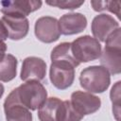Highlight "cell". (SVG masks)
<instances>
[{"label": "cell", "mask_w": 121, "mask_h": 121, "mask_svg": "<svg viewBox=\"0 0 121 121\" xmlns=\"http://www.w3.org/2000/svg\"><path fill=\"white\" fill-rule=\"evenodd\" d=\"M34 31L38 40L45 43L56 42L60 36L59 21L51 16L40 17L35 23Z\"/></svg>", "instance_id": "6"}, {"label": "cell", "mask_w": 121, "mask_h": 121, "mask_svg": "<svg viewBox=\"0 0 121 121\" xmlns=\"http://www.w3.org/2000/svg\"><path fill=\"white\" fill-rule=\"evenodd\" d=\"M6 121H32L30 111L20 103L15 89L7 96L4 102Z\"/></svg>", "instance_id": "7"}, {"label": "cell", "mask_w": 121, "mask_h": 121, "mask_svg": "<svg viewBox=\"0 0 121 121\" xmlns=\"http://www.w3.org/2000/svg\"><path fill=\"white\" fill-rule=\"evenodd\" d=\"M120 27L105 41V48L100 55V63L109 73L117 75L121 72V31Z\"/></svg>", "instance_id": "1"}, {"label": "cell", "mask_w": 121, "mask_h": 121, "mask_svg": "<svg viewBox=\"0 0 121 121\" xmlns=\"http://www.w3.org/2000/svg\"><path fill=\"white\" fill-rule=\"evenodd\" d=\"M18 100L29 111L39 109L47 99V92L40 81L30 80L15 88Z\"/></svg>", "instance_id": "3"}, {"label": "cell", "mask_w": 121, "mask_h": 121, "mask_svg": "<svg viewBox=\"0 0 121 121\" xmlns=\"http://www.w3.org/2000/svg\"><path fill=\"white\" fill-rule=\"evenodd\" d=\"M8 38H9V34H8L7 28L4 25V23L2 22V20L0 19V40L5 42Z\"/></svg>", "instance_id": "21"}, {"label": "cell", "mask_w": 121, "mask_h": 121, "mask_svg": "<svg viewBox=\"0 0 121 121\" xmlns=\"http://www.w3.org/2000/svg\"><path fill=\"white\" fill-rule=\"evenodd\" d=\"M49 6H54L62 9H75L79 8L84 4L83 1H77V0H53V1H46L45 2Z\"/></svg>", "instance_id": "20"}, {"label": "cell", "mask_w": 121, "mask_h": 121, "mask_svg": "<svg viewBox=\"0 0 121 121\" xmlns=\"http://www.w3.org/2000/svg\"><path fill=\"white\" fill-rule=\"evenodd\" d=\"M17 59L11 54L0 55V80L8 82L16 77Z\"/></svg>", "instance_id": "15"}, {"label": "cell", "mask_w": 121, "mask_h": 121, "mask_svg": "<svg viewBox=\"0 0 121 121\" xmlns=\"http://www.w3.org/2000/svg\"><path fill=\"white\" fill-rule=\"evenodd\" d=\"M1 20L7 28L9 39L18 41L27 35L29 23L26 16L19 14H4Z\"/></svg>", "instance_id": "9"}, {"label": "cell", "mask_w": 121, "mask_h": 121, "mask_svg": "<svg viewBox=\"0 0 121 121\" xmlns=\"http://www.w3.org/2000/svg\"><path fill=\"white\" fill-rule=\"evenodd\" d=\"M60 34L74 35L82 32L87 26V19L85 15L78 12L66 13L59 20Z\"/></svg>", "instance_id": "13"}, {"label": "cell", "mask_w": 121, "mask_h": 121, "mask_svg": "<svg viewBox=\"0 0 121 121\" xmlns=\"http://www.w3.org/2000/svg\"><path fill=\"white\" fill-rule=\"evenodd\" d=\"M49 77L52 84L59 90L70 87L75 79V67L66 61H52Z\"/></svg>", "instance_id": "5"}, {"label": "cell", "mask_w": 121, "mask_h": 121, "mask_svg": "<svg viewBox=\"0 0 121 121\" xmlns=\"http://www.w3.org/2000/svg\"><path fill=\"white\" fill-rule=\"evenodd\" d=\"M91 5L95 11L109 10L110 12L114 13L118 18H120V1H91Z\"/></svg>", "instance_id": "18"}, {"label": "cell", "mask_w": 121, "mask_h": 121, "mask_svg": "<svg viewBox=\"0 0 121 121\" xmlns=\"http://www.w3.org/2000/svg\"><path fill=\"white\" fill-rule=\"evenodd\" d=\"M62 100L58 97L47 98L38 110L40 121H59Z\"/></svg>", "instance_id": "14"}, {"label": "cell", "mask_w": 121, "mask_h": 121, "mask_svg": "<svg viewBox=\"0 0 121 121\" xmlns=\"http://www.w3.org/2000/svg\"><path fill=\"white\" fill-rule=\"evenodd\" d=\"M83 115L80 114L68 100H63L60 109L59 121H80Z\"/></svg>", "instance_id": "17"}, {"label": "cell", "mask_w": 121, "mask_h": 121, "mask_svg": "<svg viewBox=\"0 0 121 121\" xmlns=\"http://www.w3.org/2000/svg\"><path fill=\"white\" fill-rule=\"evenodd\" d=\"M71 104L83 116L92 114L99 110L101 100L98 96L88 92L76 91L71 95Z\"/></svg>", "instance_id": "8"}, {"label": "cell", "mask_w": 121, "mask_h": 121, "mask_svg": "<svg viewBox=\"0 0 121 121\" xmlns=\"http://www.w3.org/2000/svg\"><path fill=\"white\" fill-rule=\"evenodd\" d=\"M4 91H5V88H4L3 84L0 83V98L2 97V95H3V94H4Z\"/></svg>", "instance_id": "23"}, {"label": "cell", "mask_w": 121, "mask_h": 121, "mask_svg": "<svg viewBox=\"0 0 121 121\" xmlns=\"http://www.w3.org/2000/svg\"><path fill=\"white\" fill-rule=\"evenodd\" d=\"M119 27L118 22L111 15L105 13L96 15L92 22V33L95 39L100 42H105L108 37Z\"/></svg>", "instance_id": "11"}, {"label": "cell", "mask_w": 121, "mask_h": 121, "mask_svg": "<svg viewBox=\"0 0 121 121\" xmlns=\"http://www.w3.org/2000/svg\"><path fill=\"white\" fill-rule=\"evenodd\" d=\"M79 82L80 86L89 93H103L110 86L111 76L103 66H89L81 71Z\"/></svg>", "instance_id": "2"}, {"label": "cell", "mask_w": 121, "mask_h": 121, "mask_svg": "<svg viewBox=\"0 0 121 121\" xmlns=\"http://www.w3.org/2000/svg\"><path fill=\"white\" fill-rule=\"evenodd\" d=\"M6 51H7V44L4 41L0 40V55L5 54Z\"/></svg>", "instance_id": "22"}, {"label": "cell", "mask_w": 121, "mask_h": 121, "mask_svg": "<svg viewBox=\"0 0 121 121\" xmlns=\"http://www.w3.org/2000/svg\"><path fill=\"white\" fill-rule=\"evenodd\" d=\"M46 74L45 61L38 57H27L24 60L21 69V79L24 81H41Z\"/></svg>", "instance_id": "10"}, {"label": "cell", "mask_w": 121, "mask_h": 121, "mask_svg": "<svg viewBox=\"0 0 121 121\" xmlns=\"http://www.w3.org/2000/svg\"><path fill=\"white\" fill-rule=\"evenodd\" d=\"M38 0H4L0 2L1 11L4 14H19L27 16L42 7Z\"/></svg>", "instance_id": "12"}, {"label": "cell", "mask_w": 121, "mask_h": 121, "mask_svg": "<svg viewBox=\"0 0 121 121\" xmlns=\"http://www.w3.org/2000/svg\"><path fill=\"white\" fill-rule=\"evenodd\" d=\"M120 81H117L111 91V99L112 102V112L117 121H119L120 114Z\"/></svg>", "instance_id": "19"}, {"label": "cell", "mask_w": 121, "mask_h": 121, "mask_svg": "<svg viewBox=\"0 0 121 121\" xmlns=\"http://www.w3.org/2000/svg\"><path fill=\"white\" fill-rule=\"evenodd\" d=\"M51 60L52 61H66L71 63L75 68L79 65V62L74 58L71 50V43H61L53 48L51 51Z\"/></svg>", "instance_id": "16"}, {"label": "cell", "mask_w": 121, "mask_h": 121, "mask_svg": "<svg viewBox=\"0 0 121 121\" xmlns=\"http://www.w3.org/2000/svg\"><path fill=\"white\" fill-rule=\"evenodd\" d=\"M71 50L74 58L80 62H89L98 59L101 55L100 43L89 36H81L71 43Z\"/></svg>", "instance_id": "4"}]
</instances>
